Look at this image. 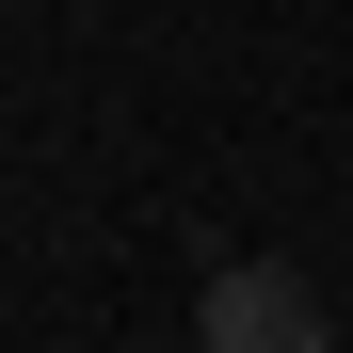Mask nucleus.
<instances>
[{
	"label": "nucleus",
	"mask_w": 353,
	"mask_h": 353,
	"mask_svg": "<svg viewBox=\"0 0 353 353\" xmlns=\"http://www.w3.org/2000/svg\"><path fill=\"white\" fill-rule=\"evenodd\" d=\"M193 353H337V321H321V289L289 257H225L193 289Z\"/></svg>",
	"instance_id": "nucleus-1"
}]
</instances>
